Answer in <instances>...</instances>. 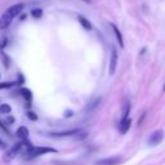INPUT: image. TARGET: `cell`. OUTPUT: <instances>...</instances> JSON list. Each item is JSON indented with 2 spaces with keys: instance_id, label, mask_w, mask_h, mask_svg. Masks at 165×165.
Wrapping results in <instances>:
<instances>
[{
  "instance_id": "17",
  "label": "cell",
  "mask_w": 165,
  "mask_h": 165,
  "mask_svg": "<svg viewBox=\"0 0 165 165\" xmlns=\"http://www.w3.org/2000/svg\"><path fill=\"white\" fill-rule=\"evenodd\" d=\"M16 83L13 81H5V83H0V89H7V88H10L13 86Z\"/></svg>"
},
{
  "instance_id": "13",
  "label": "cell",
  "mask_w": 165,
  "mask_h": 165,
  "mask_svg": "<svg viewBox=\"0 0 165 165\" xmlns=\"http://www.w3.org/2000/svg\"><path fill=\"white\" fill-rule=\"evenodd\" d=\"M129 112H130V102L125 101L123 105V119H128L129 117Z\"/></svg>"
},
{
  "instance_id": "9",
  "label": "cell",
  "mask_w": 165,
  "mask_h": 165,
  "mask_svg": "<svg viewBox=\"0 0 165 165\" xmlns=\"http://www.w3.org/2000/svg\"><path fill=\"white\" fill-rule=\"evenodd\" d=\"M28 134H30V131L26 126H21V128L17 129V137L21 138V141H26Z\"/></svg>"
},
{
  "instance_id": "15",
  "label": "cell",
  "mask_w": 165,
  "mask_h": 165,
  "mask_svg": "<svg viewBox=\"0 0 165 165\" xmlns=\"http://www.w3.org/2000/svg\"><path fill=\"white\" fill-rule=\"evenodd\" d=\"M101 101H102V100H101V98H97V100H95V101H93V102H92V103H90L89 106H88V107H86V111H88V112H90V111H93V110H94L95 107H98V106H100V103H101Z\"/></svg>"
},
{
  "instance_id": "7",
  "label": "cell",
  "mask_w": 165,
  "mask_h": 165,
  "mask_svg": "<svg viewBox=\"0 0 165 165\" xmlns=\"http://www.w3.org/2000/svg\"><path fill=\"white\" fill-rule=\"evenodd\" d=\"M130 125H131L130 117H128V119H121V121H120V124H119V130H120V133H121V134H125L126 131L130 129Z\"/></svg>"
},
{
  "instance_id": "25",
  "label": "cell",
  "mask_w": 165,
  "mask_h": 165,
  "mask_svg": "<svg viewBox=\"0 0 165 165\" xmlns=\"http://www.w3.org/2000/svg\"><path fill=\"white\" fill-rule=\"evenodd\" d=\"M0 147H5V143H4L2 139H0Z\"/></svg>"
},
{
  "instance_id": "12",
  "label": "cell",
  "mask_w": 165,
  "mask_h": 165,
  "mask_svg": "<svg viewBox=\"0 0 165 165\" xmlns=\"http://www.w3.org/2000/svg\"><path fill=\"white\" fill-rule=\"evenodd\" d=\"M19 93H21L22 97H25V100H26L27 102H31V101H32L31 90H28V89H26V88H23V89H21V90H19Z\"/></svg>"
},
{
  "instance_id": "6",
  "label": "cell",
  "mask_w": 165,
  "mask_h": 165,
  "mask_svg": "<svg viewBox=\"0 0 165 165\" xmlns=\"http://www.w3.org/2000/svg\"><path fill=\"white\" fill-rule=\"evenodd\" d=\"M117 59H119V56H117V50L115 48H112L111 50V59H110V75H114L115 71H116V66H117Z\"/></svg>"
},
{
  "instance_id": "23",
  "label": "cell",
  "mask_w": 165,
  "mask_h": 165,
  "mask_svg": "<svg viewBox=\"0 0 165 165\" xmlns=\"http://www.w3.org/2000/svg\"><path fill=\"white\" fill-rule=\"evenodd\" d=\"M7 41H8V40H7V38H4V39L2 40V43H0V49H3V48L7 45Z\"/></svg>"
},
{
  "instance_id": "3",
  "label": "cell",
  "mask_w": 165,
  "mask_h": 165,
  "mask_svg": "<svg viewBox=\"0 0 165 165\" xmlns=\"http://www.w3.org/2000/svg\"><path fill=\"white\" fill-rule=\"evenodd\" d=\"M25 142H26V141H21V142H18V143H16L12 148H10V150L5 153V156H4V161H10V160H13V159L18 155V152L25 147Z\"/></svg>"
},
{
  "instance_id": "4",
  "label": "cell",
  "mask_w": 165,
  "mask_h": 165,
  "mask_svg": "<svg viewBox=\"0 0 165 165\" xmlns=\"http://www.w3.org/2000/svg\"><path fill=\"white\" fill-rule=\"evenodd\" d=\"M121 162H123L121 156H110V157H105L95 161L94 165H120Z\"/></svg>"
},
{
  "instance_id": "10",
  "label": "cell",
  "mask_w": 165,
  "mask_h": 165,
  "mask_svg": "<svg viewBox=\"0 0 165 165\" xmlns=\"http://www.w3.org/2000/svg\"><path fill=\"white\" fill-rule=\"evenodd\" d=\"M111 27H112V30H114V32H115V35H116V39H117V41H119V45L121 47V48H124V39H123L121 32H120V30L117 28V26L114 25V23H111Z\"/></svg>"
},
{
  "instance_id": "8",
  "label": "cell",
  "mask_w": 165,
  "mask_h": 165,
  "mask_svg": "<svg viewBox=\"0 0 165 165\" xmlns=\"http://www.w3.org/2000/svg\"><path fill=\"white\" fill-rule=\"evenodd\" d=\"M80 131V129H70L66 131H59V133H50L52 137H70V136H75Z\"/></svg>"
},
{
  "instance_id": "20",
  "label": "cell",
  "mask_w": 165,
  "mask_h": 165,
  "mask_svg": "<svg viewBox=\"0 0 165 165\" xmlns=\"http://www.w3.org/2000/svg\"><path fill=\"white\" fill-rule=\"evenodd\" d=\"M0 54H2V58H3V62H4V66H5V69L9 67V59L7 57V54H4L3 52H0Z\"/></svg>"
},
{
  "instance_id": "14",
  "label": "cell",
  "mask_w": 165,
  "mask_h": 165,
  "mask_svg": "<svg viewBox=\"0 0 165 165\" xmlns=\"http://www.w3.org/2000/svg\"><path fill=\"white\" fill-rule=\"evenodd\" d=\"M12 112V107H10L8 103H3L0 105V114H4V115H8Z\"/></svg>"
},
{
  "instance_id": "1",
  "label": "cell",
  "mask_w": 165,
  "mask_h": 165,
  "mask_svg": "<svg viewBox=\"0 0 165 165\" xmlns=\"http://www.w3.org/2000/svg\"><path fill=\"white\" fill-rule=\"evenodd\" d=\"M23 8H25V5L22 3L9 7L3 13V16L0 17V30H5L10 23H12V21L14 19V17H17L22 10H23Z\"/></svg>"
},
{
  "instance_id": "16",
  "label": "cell",
  "mask_w": 165,
  "mask_h": 165,
  "mask_svg": "<svg viewBox=\"0 0 165 165\" xmlns=\"http://www.w3.org/2000/svg\"><path fill=\"white\" fill-rule=\"evenodd\" d=\"M31 16L34 17V18H41L43 16V9L41 8H34V9H31Z\"/></svg>"
},
{
  "instance_id": "18",
  "label": "cell",
  "mask_w": 165,
  "mask_h": 165,
  "mask_svg": "<svg viewBox=\"0 0 165 165\" xmlns=\"http://www.w3.org/2000/svg\"><path fill=\"white\" fill-rule=\"evenodd\" d=\"M75 137V139H78V141H80V139H85L86 137H88V133H86V131H79V133H78V136H74Z\"/></svg>"
},
{
  "instance_id": "19",
  "label": "cell",
  "mask_w": 165,
  "mask_h": 165,
  "mask_svg": "<svg viewBox=\"0 0 165 165\" xmlns=\"http://www.w3.org/2000/svg\"><path fill=\"white\" fill-rule=\"evenodd\" d=\"M27 117H28L30 120H32V121H36V120H38V115H36L34 111H28V112H27Z\"/></svg>"
},
{
  "instance_id": "24",
  "label": "cell",
  "mask_w": 165,
  "mask_h": 165,
  "mask_svg": "<svg viewBox=\"0 0 165 165\" xmlns=\"http://www.w3.org/2000/svg\"><path fill=\"white\" fill-rule=\"evenodd\" d=\"M0 128H2V129L5 131V133H8V129H7V126L3 124V121H2V120H0Z\"/></svg>"
},
{
  "instance_id": "11",
  "label": "cell",
  "mask_w": 165,
  "mask_h": 165,
  "mask_svg": "<svg viewBox=\"0 0 165 165\" xmlns=\"http://www.w3.org/2000/svg\"><path fill=\"white\" fill-rule=\"evenodd\" d=\"M78 19H79V22H80V25H81L85 30L90 31V30L93 28V26H92V23H90V21H88L85 17H83V16H78Z\"/></svg>"
},
{
  "instance_id": "22",
  "label": "cell",
  "mask_w": 165,
  "mask_h": 165,
  "mask_svg": "<svg viewBox=\"0 0 165 165\" xmlns=\"http://www.w3.org/2000/svg\"><path fill=\"white\" fill-rule=\"evenodd\" d=\"M74 116V111H71V110H67V111L64 112V117H71Z\"/></svg>"
},
{
  "instance_id": "21",
  "label": "cell",
  "mask_w": 165,
  "mask_h": 165,
  "mask_svg": "<svg viewBox=\"0 0 165 165\" xmlns=\"http://www.w3.org/2000/svg\"><path fill=\"white\" fill-rule=\"evenodd\" d=\"M5 123H7V125L13 124V123H14V117H13V116H7V119H5Z\"/></svg>"
},
{
  "instance_id": "27",
  "label": "cell",
  "mask_w": 165,
  "mask_h": 165,
  "mask_svg": "<svg viewBox=\"0 0 165 165\" xmlns=\"http://www.w3.org/2000/svg\"><path fill=\"white\" fill-rule=\"evenodd\" d=\"M162 90H164V92H165V85H164V88H162Z\"/></svg>"
},
{
  "instance_id": "5",
  "label": "cell",
  "mask_w": 165,
  "mask_h": 165,
  "mask_svg": "<svg viewBox=\"0 0 165 165\" xmlns=\"http://www.w3.org/2000/svg\"><path fill=\"white\" fill-rule=\"evenodd\" d=\"M162 139H164V131L162 130H156V131H153V133L150 136L148 145L150 146H157V145H160L162 142Z\"/></svg>"
},
{
  "instance_id": "2",
  "label": "cell",
  "mask_w": 165,
  "mask_h": 165,
  "mask_svg": "<svg viewBox=\"0 0 165 165\" xmlns=\"http://www.w3.org/2000/svg\"><path fill=\"white\" fill-rule=\"evenodd\" d=\"M25 147H26L25 153H26L27 159L38 157V156L47 155V153H52V152H57V150L53 147H35V146H32V143H30V142H26Z\"/></svg>"
},
{
  "instance_id": "26",
  "label": "cell",
  "mask_w": 165,
  "mask_h": 165,
  "mask_svg": "<svg viewBox=\"0 0 165 165\" xmlns=\"http://www.w3.org/2000/svg\"><path fill=\"white\" fill-rule=\"evenodd\" d=\"M83 2H85V3H90V0H83Z\"/></svg>"
}]
</instances>
